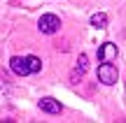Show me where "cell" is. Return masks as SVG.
<instances>
[{
	"mask_svg": "<svg viewBox=\"0 0 126 123\" xmlns=\"http://www.w3.org/2000/svg\"><path fill=\"white\" fill-rule=\"evenodd\" d=\"M98 81L105 84V86L117 84V67H114L110 60H103V63L98 65Z\"/></svg>",
	"mask_w": 126,
	"mask_h": 123,
	"instance_id": "cell-1",
	"label": "cell"
},
{
	"mask_svg": "<svg viewBox=\"0 0 126 123\" xmlns=\"http://www.w3.org/2000/svg\"><path fill=\"white\" fill-rule=\"evenodd\" d=\"M37 28H40V33H45V35H54L61 28V19L56 16V14H42V19L37 21Z\"/></svg>",
	"mask_w": 126,
	"mask_h": 123,
	"instance_id": "cell-2",
	"label": "cell"
},
{
	"mask_svg": "<svg viewBox=\"0 0 126 123\" xmlns=\"http://www.w3.org/2000/svg\"><path fill=\"white\" fill-rule=\"evenodd\" d=\"M9 67H12V72L19 74V77H26V74H31L28 58H19V56H14V58H9Z\"/></svg>",
	"mask_w": 126,
	"mask_h": 123,
	"instance_id": "cell-3",
	"label": "cell"
},
{
	"mask_svg": "<svg viewBox=\"0 0 126 123\" xmlns=\"http://www.w3.org/2000/svg\"><path fill=\"white\" fill-rule=\"evenodd\" d=\"M117 58V46L112 44V42H105V44L98 46V60L103 63V60H112Z\"/></svg>",
	"mask_w": 126,
	"mask_h": 123,
	"instance_id": "cell-4",
	"label": "cell"
},
{
	"mask_svg": "<svg viewBox=\"0 0 126 123\" xmlns=\"http://www.w3.org/2000/svg\"><path fill=\"white\" fill-rule=\"evenodd\" d=\"M37 107H40L42 112H47V114H59L61 112V102H56L54 98H42V100L37 102Z\"/></svg>",
	"mask_w": 126,
	"mask_h": 123,
	"instance_id": "cell-5",
	"label": "cell"
},
{
	"mask_svg": "<svg viewBox=\"0 0 126 123\" xmlns=\"http://www.w3.org/2000/svg\"><path fill=\"white\" fill-rule=\"evenodd\" d=\"M84 72H86V56L82 54V56H79V60H77V65H75V72H72V79L82 77Z\"/></svg>",
	"mask_w": 126,
	"mask_h": 123,
	"instance_id": "cell-6",
	"label": "cell"
},
{
	"mask_svg": "<svg viewBox=\"0 0 126 123\" xmlns=\"http://www.w3.org/2000/svg\"><path fill=\"white\" fill-rule=\"evenodd\" d=\"M91 26H94V28H105V26H108V16H105L103 12L94 14V16H91Z\"/></svg>",
	"mask_w": 126,
	"mask_h": 123,
	"instance_id": "cell-7",
	"label": "cell"
},
{
	"mask_svg": "<svg viewBox=\"0 0 126 123\" xmlns=\"http://www.w3.org/2000/svg\"><path fill=\"white\" fill-rule=\"evenodd\" d=\"M26 58H28V65H31V72H40L42 70V60L37 56H26Z\"/></svg>",
	"mask_w": 126,
	"mask_h": 123,
	"instance_id": "cell-8",
	"label": "cell"
}]
</instances>
